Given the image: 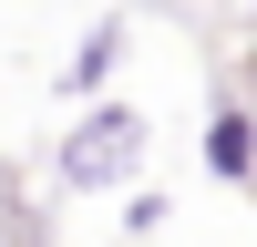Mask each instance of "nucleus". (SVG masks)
Listing matches in <instances>:
<instances>
[{
  "instance_id": "1",
  "label": "nucleus",
  "mask_w": 257,
  "mask_h": 247,
  "mask_svg": "<svg viewBox=\"0 0 257 247\" xmlns=\"http://www.w3.org/2000/svg\"><path fill=\"white\" fill-rule=\"evenodd\" d=\"M52 175L72 185V196H103V185H134L144 175V113L134 103H82V124L52 144Z\"/></svg>"
},
{
  "instance_id": "2",
  "label": "nucleus",
  "mask_w": 257,
  "mask_h": 247,
  "mask_svg": "<svg viewBox=\"0 0 257 247\" xmlns=\"http://www.w3.org/2000/svg\"><path fill=\"white\" fill-rule=\"evenodd\" d=\"M206 175L216 185H247L257 175V113L247 103H216V113H206Z\"/></svg>"
},
{
  "instance_id": "3",
  "label": "nucleus",
  "mask_w": 257,
  "mask_h": 247,
  "mask_svg": "<svg viewBox=\"0 0 257 247\" xmlns=\"http://www.w3.org/2000/svg\"><path fill=\"white\" fill-rule=\"evenodd\" d=\"M113 62H123V21H93V31L72 41V62H62V93H72V103H93L103 82H113Z\"/></svg>"
},
{
  "instance_id": "4",
  "label": "nucleus",
  "mask_w": 257,
  "mask_h": 247,
  "mask_svg": "<svg viewBox=\"0 0 257 247\" xmlns=\"http://www.w3.org/2000/svg\"><path fill=\"white\" fill-rule=\"evenodd\" d=\"M165 216H175V206H165L155 185H144V196H123V237H165Z\"/></svg>"
},
{
  "instance_id": "5",
  "label": "nucleus",
  "mask_w": 257,
  "mask_h": 247,
  "mask_svg": "<svg viewBox=\"0 0 257 247\" xmlns=\"http://www.w3.org/2000/svg\"><path fill=\"white\" fill-rule=\"evenodd\" d=\"M0 247H52V237H41V216H31L21 196H0Z\"/></svg>"
}]
</instances>
